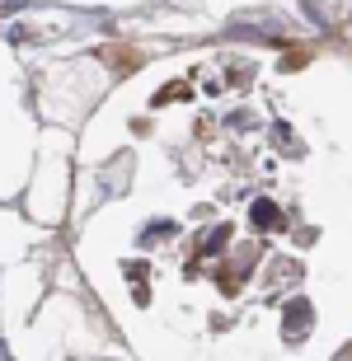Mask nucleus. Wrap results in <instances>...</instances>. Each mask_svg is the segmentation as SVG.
Instances as JSON below:
<instances>
[{
  "label": "nucleus",
  "mask_w": 352,
  "mask_h": 361,
  "mask_svg": "<svg viewBox=\"0 0 352 361\" xmlns=\"http://www.w3.org/2000/svg\"><path fill=\"white\" fill-rule=\"evenodd\" d=\"M169 99H188V85H169V90L155 94V104H169Z\"/></svg>",
  "instance_id": "20e7f679"
},
{
  "label": "nucleus",
  "mask_w": 352,
  "mask_h": 361,
  "mask_svg": "<svg viewBox=\"0 0 352 361\" xmlns=\"http://www.w3.org/2000/svg\"><path fill=\"white\" fill-rule=\"evenodd\" d=\"M226 240H231V226H212L198 244V254H217V249H226Z\"/></svg>",
  "instance_id": "7ed1b4c3"
},
{
  "label": "nucleus",
  "mask_w": 352,
  "mask_h": 361,
  "mask_svg": "<svg viewBox=\"0 0 352 361\" xmlns=\"http://www.w3.org/2000/svg\"><path fill=\"white\" fill-rule=\"evenodd\" d=\"M315 329V310L305 295H296V300H286V314H282V338L286 343H301V338Z\"/></svg>",
  "instance_id": "f257e3e1"
},
{
  "label": "nucleus",
  "mask_w": 352,
  "mask_h": 361,
  "mask_svg": "<svg viewBox=\"0 0 352 361\" xmlns=\"http://www.w3.org/2000/svg\"><path fill=\"white\" fill-rule=\"evenodd\" d=\"M249 221H254L258 230H282V212H277V202L258 197L254 207H249Z\"/></svg>",
  "instance_id": "f03ea898"
},
{
  "label": "nucleus",
  "mask_w": 352,
  "mask_h": 361,
  "mask_svg": "<svg viewBox=\"0 0 352 361\" xmlns=\"http://www.w3.org/2000/svg\"><path fill=\"white\" fill-rule=\"evenodd\" d=\"M122 268H127V281H132V286L141 281V263H122ZM136 291H141V286H136Z\"/></svg>",
  "instance_id": "39448f33"
}]
</instances>
